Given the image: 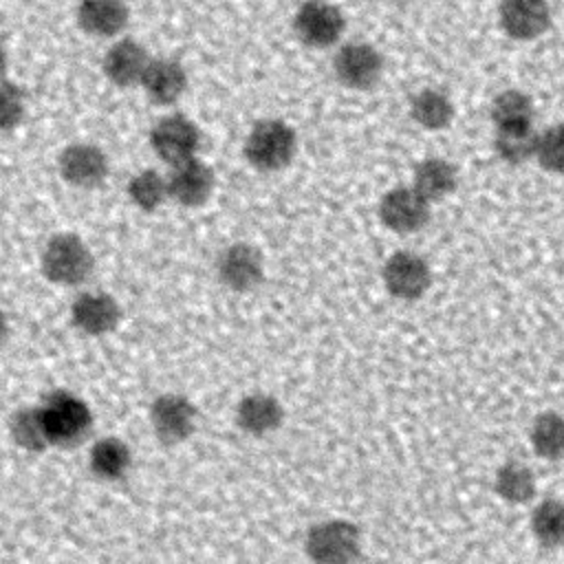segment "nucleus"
I'll list each match as a JSON object with an SVG mask.
<instances>
[{"instance_id": "f257e3e1", "label": "nucleus", "mask_w": 564, "mask_h": 564, "mask_svg": "<svg viewBox=\"0 0 564 564\" xmlns=\"http://www.w3.org/2000/svg\"><path fill=\"white\" fill-rule=\"evenodd\" d=\"M40 425L48 447H75L93 430V412L84 399L57 388L37 405Z\"/></svg>"}, {"instance_id": "f03ea898", "label": "nucleus", "mask_w": 564, "mask_h": 564, "mask_svg": "<svg viewBox=\"0 0 564 564\" xmlns=\"http://www.w3.org/2000/svg\"><path fill=\"white\" fill-rule=\"evenodd\" d=\"M40 271L55 286H79L93 275L95 256L79 234L57 231L40 253Z\"/></svg>"}, {"instance_id": "7ed1b4c3", "label": "nucleus", "mask_w": 564, "mask_h": 564, "mask_svg": "<svg viewBox=\"0 0 564 564\" xmlns=\"http://www.w3.org/2000/svg\"><path fill=\"white\" fill-rule=\"evenodd\" d=\"M297 154V134L284 119H260L242 143L245 161L258 172H280Z\"/></svg>"}, {"instance_id": "20e7f679", "label": "nucleus", "mask_w": 564, "mask_h": 564, "mask_svg": "<svg viewBox=\"0 0 564 564\" xmlns=\"http://www.w3.org/2000/svg\"><path fill=\"white\" fill-rule=\"evenodd\" d=\"M304 553L319 564L355 562L361 557V531L344 518L317 522L306 531Z\"/></svg>"}, {"instance_id": "39448f33", "label": "nucleus", "mask_w": 564, "mask_h": 564, "mask_svg": "<svg viewBox=\"0 0 564 564\" xmlns=\"http://www.w3.org/2000/svg\"><path fill=\"white\" fill-rule=\"evenodd\" d=\"M381 51L364 40L346 42L333 55L335 79L350 90H372L383 77Z\"/></svg>"}, {"instance_id": "423d86ee", "label": "nucleus", "mask_w": 564, "mask_h": 564, "mask_svg": "<svg viewBox=\"0 0 564 564\" xmlns=\"http://www.w3.org/2000/svg\"><path fill=\"white\" fill-rule=\"evenodd\" d=\"M293 31L308 48H330L341 40L346 18L330 0H304L293 15Z\"/></svg>"}, {"instance_id": "0eeeda50", "label": "nucleus", "mask_w": 564, "mask_h": 564, "mask_svg": "<svg viewBox=\"0 0 564 564\" xmlns=\"http://www.w3.org/2000/svg\"><path fill=\"white\" fill-rule=\"evenodd\" d=\"M377 214L386 229L408 236L427 227L432 203L412 185H397L381 196Z\"/></svg>"}, {"instance_id": "6e6552de", "label": "nucleus", "mask_w": 564, "mask_h": 564, "mask_svg": "<svg viewBox=\"0 0 564 564\" xmlns=\"http://www.w3.org/2000/svg\"><path fill=\"white\" fill-rule=\"evenodd\" d=\"M381 282L394 300L416 302L432 286V269L414 251H394L381 267Z\"/></svg>"}, {"instance_id": "1a4fd4ad", "label": "nucleus", "mask_w": 564, "mask_h": 564, "mask_svg": "<svg viewBox=\"0 0 564 564\" xmlns=\"http://www.w3.org/2000/svg\"><path fill=\"white\" fill-rule=\"evenodd\" d=\"M148 416L159 443L165 447H174L185 443L194 434L198 410L187 397L165 392L152 401Z\"/></svg>"}, {"instance_id": "9d476101", "label": "nucleus", "mask_w": 564, "mask_h": 564, "mask_svg": "<svg viewBox=\"0 0 564 564\" xmlns=\"http://www.w3.org/2000/svg\"><path fill=\"white\" fill-rule=\"evenodd\" d=\"M150 148L163 163L176 165L196 156L200 148V130L183 112L165 115L150 130Z\"/></svg>"}, {"instance_id": "9b49d317", "label": "nucleus", "mask_w": 564, "mask_h": 564, "mask_svg": "<svg viewBox=\"0 0 564 564\" xmlns=\"http://www.w3.org/2000/svg\"><path fill=\"white\" fill-rule=\"evenodd\" d=\"M216 275L223 286L234 293H249L264 282L262 251L251 242H231L216 262Z\"/></svg>"}, {"instance_id": "f8f14e48", "label": "nucleus", "mask_w": 564, "mask_h": 564, "mask_svg": "<svg viewBox=\"0 0 564 564\" xmlns=\"http://www.w3.org/2000/svg\"><path fill=\"white\" fill-rule=\"evenodd\" d=\"M57 172L70 187L95 189L108 178L110 161L99 145L77 141L57 154Z\"/></svg>"}, {"instance_id": "ddd939ff", "label": "nucleus", "mask_w": 564, "mask_h": 564, "mask_svg": "<svg viewBox=\"0 0 564 564\" xmlns=\"http://www.w3.org/2000/svg\"><path fill=\"white\" fill-rule=\"evenodd\" d=\"M553 13L546 0H500L498 24L516 42L542 37L551 26Z\"/></svg>"}, {"instance_id": "4468645a", "label": "nucleus", "mask_w": 564, "mask_h": 564, "mask_svg": "<svg viewBox=\"0 0 564 564\" xmlns=\"http://www.w3.org/2000/svg\"><path fill=\"white\" fill-rule=\"evenodd\" d=\"M216 187V174L209 163L198 156L172 165L167 176L170 198L183 207H203Z\"/></svg>"}, {"instance_id": "2eb2a0df", "label": "nucleus", "mask_w": 564, "mask_h": 564, "mask_svg": "<svg viewBox=\"0 0 564 564\" xmlns=\"http://www.w3.org/2000/svg\"><path fill=\"white\" fill-rule=\"evenodd\" d=\"M70 319L79 333L104 337L119 326L121 306L106 291H84L70 304Z\"/></svg>"}, {"instance_id": "dca6fc26", "label": "nucleus", "mask_w": 564, "mask_h": 564, "mask_svg": "<svg viewBox=\"0 0 564 564\" xmlns=\"http://www.w3.org/2000/svg\"><path fill=\"white\" fill-rule=\"evenodd\" d=\"M150 59L152 55L139 40L119 37L104 53L101 70L106 79L117 88H132V86H141V79Z\"/></svg>"}, {"instance_id": "f3484780", "label": "nucleus", "mask_w": 564, "mask_h": 564, "mask_svg": "<svg viewBox=\"0 0 564 564\" xmlns=\"http://www.w3.org/2000/svg\"><path fill=\"white\" fill-rule=\"evenodd\" d=\"M141 88L154 106H172L187 90V70L174 57H152L143 73Z\"/></svg>"}, {"instance_id": "a211bd4d", "label": "nucleus", "mask_w": 564, "mask_h": 564, "mask_svg": "<svg viewBox=\"0 0 564 564\" xmlns=\"http://www.w3.org/2000/svg\"><path fill=\"white\" fill-rule=\"evenodd\" d=\"M75 20L93 37H117L130 22V9L123 0H79Z\"/></svg>"}, {"instance_id": "6ab92c4d", "label": "nucleus", "mask_w": 564, "mask_h": 564, "mask_svg": "<svg viewBox=\"0 0 564 564\" xmlns=\"http://www.w3.org/2000/svg\"><path fill=\"white\" fill-rule=\"evenodd\" d=\"M236 425L249 436H267L282 427L284 408L267 392H251L236 403Z\"/></svg>"}, {"instance_id": "aec40b11", "label": "nucleus", "mask_w": 564, "mask_h": 564, "mask_svg": "<svg viewBox=\"0 0 564 564\" xmlns=\"http://www.w3.org/2000/svg\"><path fill=\"white\" fill-rule=\"evenodd\" d=\"M458 185V170L443 156H427L414 165L412 187L430 203H438L454 194Z\"/></svg>"}, {"instance_id": "412c9836", "label": "nucleus", "mask_w": 564, "mask_h": 564, "mask_svg": "<svg viewBox=\"0 0 564 564\" xmlns=\"http://www.w3.org/2000/svg\"><path fill=\"white\" fill-rule=\"evenodd\" d=\"M454 115H456L454 101L441 88H432V86L421 88L410 99V117L423 130H430V132L445 130L454 121Z\"/></svg>"}, {"instance_id": "4be33fe9", "label": "nucleus", "mask_w": 564, "mask_h": 564, "mask_svg": "<svg viewBox=\"0 0 564 564\" xmlns=\"http://www.w3.org/2000/svg\"><path fill=\"white\" fill-rule=\"evenodd\" d=\"M132 463L128 443L119 436H104L93 443L88 454V467L99 480H119L126 476Z\"/></svg>"}, {"instance_id": "5701e85b", "label": "nucleus", "mask_w": 564, "mask_h": 564, "mask_svg": "<svg viewBox=\"0 0 564 564\" xmlns=\"http://www.w3.org/2000/svg\"><path fill=\"white\" fill-rule=\"evenodd\" d=\"M494 491L509 505H524L535 496L538 482L529 465L520 460H507L494 474Z\"/></svg>"}, {"instance_id": "b1692460", "label": "nucleus", "mask_w": 564, "mask_h": 564, "mask_svg": "<svg viewBox=\"0 0 564 564\" xmlns=\"http://www.w3.org/2000/svg\"><path fill=\"white\" fill-rule=\"evenodd\" d=\"M531 449L551 463L564 460V414L560 412H540L529 427Z\"/></svg>"}, {"instance_id": "393cba45", "label": "nucleus", "mask_w": 564, "mask_h": 564, "mask_svg": "<svg viewBox=\"0 0 564 564\" xmlns=\"http://www.w3.org/2000/svg\"><path fill=\"white\" fill-rule=\"evenodd\" d=\"M489 117L496 128L533 126L535 106L527 93H522L518 88H507L494 97V101L489 106Z\"/></svg>"}, {"instance_id": "a878e982", "label": "nucleus", "mask_w": 564, "mask_h": 564, "mask_svg": "<svg viewBox=\"0 0 564 564\" xmlns=\"http://www.w3.org/2000/svg\"><path fill=\"white\" fill-rule=\"evenodd\" d=\"M538 132L533 126L518 128H496L494 134V152L507 165H522L527 161H535Z\"/></svg>"}, {"instance_id": "bb28decb", "label": "nucleus", "mask_w": 564, "mask_h": 564, "mask_svg": "<svg viewBox=\"0 0 564 564\" xmlns=\"http://www.w3.org/2000/svg\"><path fill=\"white\" fill-rule=\"evenodd\" d=\"M533 538L546 549L564 546V500L546 498L538 502L529 518Z\"/></svg>"}, {"instance_id": "cd10ccee", "label": "nucleus", "mask_w": 564, "mask_h": 564, "mask_svg": "<svg viewBox=\"0 0 564 564\" xmlns=\"http://www.w3.org/2000/svg\"><path fill=\"white\" fill-rule=\"evenodd\" d=\"M126 194H128L130 203L137 209L145 212V214H152L165 203V198H170L167 178L161 172H156L152 167H145L128 181Z\"/></svg>"}, {"instance_id": "c85d7f7f", "label": "nucleus", "mask_w": 564, "mask_h": 564, "mask_svg": "<svg viewBox=\"0 0 564 564\" xmlns=\"http://www.w3.org/2000/svg\"><path fill=\"white\" fill-rule=\"evenodd\" d=\"M9 434H11L13 443L26 452H44L48 447L42 425H40L37 405L15 410L9 419Z\"/></svg>"}, {"instance_id": "c756f323", "label": "nucleus", "mask_w": 564, "mask_h": 564, "mask_svg": "<svg viewBox=\"0 0 564 564\" xmlns=\"http://www.w3.org/2000/svg\"><path fill=\"white\" fill-rule=\"evenodd\" d=\"M535 161L551 174H564V123H553L538 132Z\"/></svg>"}, {"instance_id": "7c9ffc66", "label": "nucleus", "mask_w": 564, "mask_h": 564, "mask_svg": "<svg viewBox=\"0 0 564 564\" xmlns=\"http://www.w3.org/2000/svg\"><path fill=\"white\" fill-rule=\"evenodd\" d=\"M26 117V95L24 90L2 77L0 79V130L9 132V130H15Z\"/></svg>"}, {"instance_id": "2f4dec72", "label": "nucleus", "mask_w": 564, "mask_h": 564, "mask_svg": "<svg viewBox=\"0 0 564 564\" xmlns=\"http://www.w3.org/2000/svg\"><path fill=\"white\" fill-rule=\"evenodd\" d=\"M9 337V319H7V313L0 308V346L7 341Z\"/></svg>"}, {"instance_id": "473e14b6", "label": "nucleus", "mask_w": 564, "mask_h": 564, "mask_svg": "<svg viewBox=\"0 0 564 564\" xmlns=\"http://www.w3.org/2000/svg\"><path fill=\"white\" fill-rule=\"evenodd\" d=\"M4 73H7V51H4V46L0 42V79L4 77Z\"/></svg>"}]
</instances>
